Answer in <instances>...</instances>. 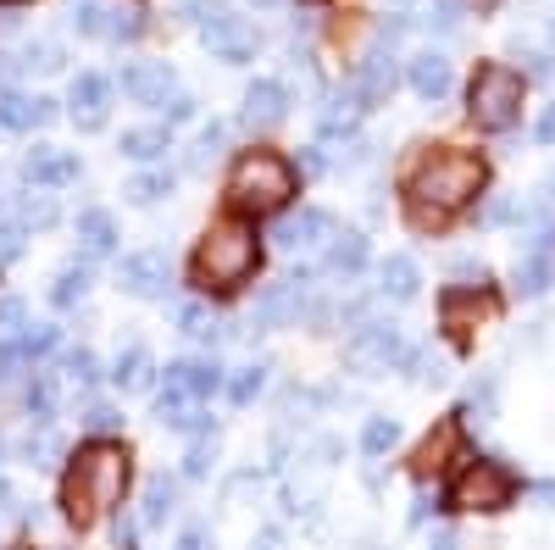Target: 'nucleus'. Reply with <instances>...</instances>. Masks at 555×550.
<instances>
[{"instance_id": "13d9d810", "label": "nucleus", "mask_w": 555, "mask_h": 550, "mask_svg": "<svg viewBox=\"0 0 555 550\" xmlns=\"http://www.w3.org/2000/svg\"><path fill=\"white\" fill-rule=\"evenodd\" d=\"M473 7H483V12H494V0H473Z\"/></svg>"}, {"instance_id": "473e14b6", "label": "nucleus", "mask_w": 555, "mask_h": 550, "mask_svg": "<svg viewBox=\"0 0 555 550\" xmlns=\"http://www.w3.org/2000/svg\"><path fill=\"white\" fill-rule=\"evenodd\" d=\"M62 384H67V389H95V384H101V361L89 356V350H67V361H62Z\"/></svg>"}, {"instance_id": "b1692460", "label": "nucleus", "mask_w": 555, "mask_h": 550, "mask_svg": "<svg viewBox=\"0 0 555 550\" xmlns=\"http://www.w3.org/2000/svg\"><path fill=\"white\" fill-rule=\"evenodd\" d=\"M51 117H56V101H28V95H7V101H0V128H12V133L44 128Z\"/></svg>"}, {"instance_id": "a18cd8bd", "label": "nucleus", "mask_w": 555, "mask_h": 550, "mask_svg": "<svg viewBox=\"0 0 555 550\" xmlns=\"http://www.w3.org/2000/svg\"><path fill=\"white\" fill-rule=\"evenodd\" d=\"M17 329H28L23 323V300L17 295H0V334H17Z\"/></svg>"}, {"instance_id": "6ab92c4d", "label": "nucleus", "mask_w": 555, "mask_h": 550, "mask_svg": "<svg viewBox=\"0 0 555 550\" xmlns=\"http://www.w3.org/2000/svg\"><path fill=\"white\" fill-rule=\"evenodd\" d=\"M106 95H112V84L101 73H78L73 78V117H78V128L95 133L106 123Z\"/></svg>"}, {"instance_id": "2f4dec72", "label": "nucleus", "mask_w": 555, "mask_h": 550, "mask_svg": "<svg viewBox=\"0 0 555 550\" xmlns=\"http://www.w3.org/2000/svg\"><path fill=\"white\" fill-rule=\"evenodd\" d=\"M122 156H128V162H156V156H167V128H128V133H122Z\"/></svg>"}, {"instance_id": "0eeeda50", "label": "nucleus", "mask_w": 555, "mask_h": 550, "mask_svg": "<svg viewBox=\"0 0 555 550\" xmlns=\"http://www.w3.org/2000/svg\"><path fill=\"white\" fill-rule=\"evenodd\" d=\"M494 311H500V300L489 295V284H450L439 295V329L455 345H467L483 323H494Z\"/></svg>"}, {"instance_id": "f704fd0d", "label": "nucleus", "mask_w": 555, "mask_h": 550, "mask_svg": "<svg viewBox=\"0 0 555 550\" xmlns=\"http://www.w3.org/2000/svg\"><path fill=\"white\" fill-rule=\"evenodd\" d=\"M395 439H400V423L395 418H366V429H361V450L366 456H389Z\"/></svg>"}, {"instance_id": "bb28decb", "label": "nucleus", "mask_w": 555, "mask_h": 550, "mask_svg": "<svg viewBox=\"0 0 555 550\" xmlns=\"http://www.w3.org/2000/svg\"><path fill=\"white\" fill-rule=\"evenodd\" d=\"M178 334L195 340V345H217L222 340V323H217V311L206 300H190V306H178Z\"/></svg>"}, {"instance_id": "423d86ee", "label": "nucleus", "mask_w": 555, "mask_h": 550, "mask_svg": "<svg viewBox=\"0 0 555 550\" xmlns=\"http://www.w3.org/2000/svg\"><path fill=\"white\" fill-rule=\"evenodd\" d=\"M522 73H512V67H500V62H489V67H478L473 73V84H467V117L483 128V133H505L517 117H522Z\"/></svg>"}, {"instance_id": "4468645a", "label": "nucleus", "mask_w": 555, "mask_h": 550, "mask_svg": "<svg viewBox=\"0 0 555 550\" xmlns=\"http://www.w3.org/2000/svg\"><path fill=\"white\" fill-rule=\"evenodd\" d=\"M245 128L250 133H267V128H278V123H284L289 117V89L284 84H278V78H256L250 89H245Z\"/></svg>"}, {"instance_id": "de8ad7c7", "label": "nucleus", "mask_w": 555, "mask_h": 550, "mask_svg": "<svg viewBox=\"0 0 555 550\" xmlns=\"http://www.w3.org/2000/svg\"><path fill=\"white\" fill-rule=\"evenodd\" d=\"M473 411H478V423L494 418V379H483V389H473Z\"/></svg>"}, {"instance_id": "603ef678", "label": "nucleus", "mask_w": 555, "mask_h": 550, "mask_svg": "<svg viewBox=\"0 0 555 550\" xmlns=\"http://www.w3.org/2000/svg\"><path fill=\"white\" fill-rule=\"evenodd\" d=\"M533 133H539L544 145H555V106H544V117H539V128H533Z\"/></svg>"}, {"instance_id": "a211bd4d", "label": "nucleus", "mask_w": 555, "mask_h": 550, "mask_svg": "<svg viewBox=\"0 0 555 550\" xmlns=\"http://www.w3.org/2000/svg\"><path fill=\"white\" fill-rule=\"evenodd\" d=\"M555 234H533V245L522 251V261H517V272H512V290L517 295H544L550 290V256H555V245H550Z\"/></svg>"}, {"instance_id": "49530a36", "label": "nucleus", "mask_w": 555, "mask_h": 550, "mask_svg": "<svg viewBox=\"0 0 555 550\" xmlns=\"http://www.w3.org/2000/svg\"><path fill=\"white\" fill-rule=\"evenodd\" d=\"M139 17H145V12H139V7H122V12H112V34H117V39H133L139 28H145V23H139Z\"/></svg>"}, {"instance_id": "f3484780", "label": "nucleus", "mask_w": 555, "mask_h": 550, "mask_svg": "<svg viewBox=\"0 0 555 550\" xmlns=\"http://www.w3.org/2000/svg\"><path fill=\"white\" fill-rule=\"evenodd\" d=\"M23 178L39 183V190H62V183L78 178V156L62 151V145H34L28 162H23Z\"/></svg>"}, {"instance_id": "a19ab883", "label": "nucleus", "mask_w": 555, "mask_h": 550, "mask_svg": "<svg viewBox=\"0 0 555 550\" xmlns=\"http://www.w3.org/2000/svg\"><path fill=\"white\" fill-rule=\"evenodd\" d=\"M23 245H28L23 222H0V267H7V261H17V256H23Z\"/></svg>"}, {"instance_id": "4be33fe9", "label": "nucleus", "mask_w": 555, "mask_h": 550, "mask_svg": "<svg viewBox=\"0 0 555 550\" xmlns=\"http://www.w3.org/2000/svg\"><path fill=\"white\" fill-rule=\"evenodd\" d=\"M416 290H423V272H416L411 256H389L378 267V295L384 300H416Z\"/></svg>"}, {"instance_id": "ddd939ff", "label": "nucleus", "mask_w": 555, "mask_h": 550, "mask_svg": "<svg viewBox=\"0 0 555 550\" xmlns=\"http://www.w3.org/2000/svg\"><path fill=\"white\" fill-rule=\"evenodd\" d=\"M201 39L211 44L222 62H250V56H256V28H250L245 17H234V12L206 17V23H201Z\"/></svg>"}, {"instance_id": "ea45409f", "label": "nucleus", "mask_w": 555, "mask_h": 550, "mask_svg": "<svg viewBox=\"0 0 555 550\" xmlns=\"http://www.w3.org/2000/svg\"><path fill=\"white\" fill-rule=\"evenodd\" d=\"M23 456H28V468H56V456H62V445L51 439V434H28V445H23Z\"/></svg>"}, {"instance_id": "8fccbe9b", "label": "nucleus", "mask_w": 555, "mask_h": 550, "mask_svg": "<svg viewBox=\"0 0 555 550\" xmlns=\"http://www.w3.org/2000/svg\"><path fill=\"white\" fill-rule=\"evenodd\" d=\"M162 112H167L172 123H190V117H195V101H190V95H172V101H167Z\"/></svg>"}, {"instance_id": "72a5a7b5", "label": "nucleus", "mask_w": 555, "mask_h": 550, "mask_svg": "<svg viewBox=\"0 0 555 550\" xmlns=\"http://www.w3.org/2000/svg\"><path fill=\"white\" fill-rule=\"evenodd\" d=\"M172 195V172H139L133 183H128V201L133 206H156V201H167Z\"/></svg>"}, {"instance_id": "79ce46f5", "label": "nucleus", "mask_w": 555, "mask_h": 550, "mask_svg": "<svg viewBox=\"0 0 555 550\" xmlns=\"http://www.w3.org/2000/svg\"><path fill=\"white\" fill-rule=\"evenodd\" d=\"M73 28L78 34H106V12L95 7V0H83V7H73Z\"/></svg>"}, {"instance_id": "aec40b11", "label": "nucleus", "mask_w": 555, "mask_h": 550, "mask_svg": "<svg viewBox=\"0 0 555 550\" xmlns=\"http://www.w3.org/2000/svg\"><path fill=\"white\" fill-rule=\"evenodd\" d=\"M411 89H416V95H423V101H444L450 95V84H455V73H450V62L439 56V51H423V56H411Z\"/></svg>"}, {"instance_id": "5fc2aeb1", "label": "nucleus", "mask_w": 555, "mask_h": 550, "mask_svg": "<svg viewBox=\"0 0 555 550\" xmlns=\"http://www.w3.org/2000/svg\"><path fill=\"white\" fill-rule=\"evenodd\" d=\"M428 550H461V545H455L450 534H434V545H428Z\"/></svg>"}, {"instance_id": "20e7f679", "label": "nucleus", "mask_w": 555, "mask_h": 550, "mask_svg": "<svg viewBox=\"0 0 555 550\" xmlns=\"http://www.w3.org/2000/svg\"><path fill=\"white\" fill-rule=\"evenodd\" d=\"M300 190L295 167L278 156V151H245L234 167H228V206L240 217H272L284 212Z\"/></svg>"}, {"instance_id": "7ed1b4c3", "label": "nucleus", "mask_w": 555, "mask_h": 550, "mask_svg": "<svg viewBox=\"0 0 555 550\" xmlns=\"http://www.w3.org/2000/svg\"><path fill=\"white\" fill-rule=\"evenodd\" d=\"M256 272H261V240H256L250 222L228 217V222H211L201 234L195 261H190V279H195L201 295H234L256 279Z\"/></svg>"}, {"instance_id": "37998d69", "label": "nucleus", "mask_w": 555, "mask_h": 550, "mask_svg": "<svg viewBox=\"0 0 555 550\" xmlns=\"http://www.w3.org/2000/svg\"><path fill=\"white\" fill-rule=\"evenodd\" d=\"M211 462H217V439H201V445L190 450V462H183V473H190V478H206Z\"/></svg>"}, {"instance_id": "c85d7f7f", "label": "nucleus", "mask_w": 555, "mask_h": 550, "mask_svg": "<svg viewBox=\"0 0 555 550\" xmlns=\"http://www.w3.org/2000/svg\"><path fill=\"white\" fill-rule=\"evenodd\" d=\"M56 400H62V379H56V373H34V384H28V418H34L39 429H51Z\"/></svg>"}, {"instance_id": "c9c22d12", "label": "nucleus", "mask_w": 555, "mask_h": 550, "mask_svg": "<svg viewBox=\"0 0 555 550\" xmlns=\"http://www.w3.org/2000/svg\"><path fill=\"white\" fill-rule=\"evenodd\" d=\"M261 389H267V367H261V361H256V367H240V373L228 379V395H234V406H250Z\"/></svg>"}, {"instance_id": "3c124183", "label": "nucleus", "mask_w": 555, "mask_h": 550, "mask_svg": "<svg viewBox=\"0 0 555 550\" xmlns=\"http://www.w3.org/2000/svg\"><path fill=\"white\" fill-rule=\"evenodd\" d=\"M17 73H23V56H7V51H0V84H17Z\"/></svg>"}, {"instance_id": "a878e982", "label": "nucleus", "mask_w": 555, "mask_h": 550, "mask_svg": "<svg viewBox=\"0 0 555 550\" xmlns=\"http://www.w3.org/2000/svg\"><path fill=\"white\" fill-rule=\"evenodd\" d=\"M322 267H328L334 279H356V272L366 267V240H361V234H334V240H328V256H322Z\"/></svg>"}, {"instance_id": "f03ea898", "label": "nucleus", "mask_w": 555, "mask_h": 550, "mask_svg": "<svg viewBox=\"0 0 555 550\" xmlns=\"http://www.w3.org/2000/svg\"><path fill=\"white\" fill-rule=\"evenodd\" d=\"M133 478V456L117 439H89L62 478V517L73 528H95L112 507H122V489Z\"/></svg>"}, {"instance_id": "412c9836", "label": "nucleus", "mask_w": 555, "mask_h": 550, "mask_svg": "<svg viewBox=\"0 0 555 550\" xmlns=\"http://www.w3.org/2000/svg\"><path fill=\"white\" fill-rule=\"evenodd\" d=\"M78 240L89 256H112L117 251V217L106 206H83L78 212Z\"/></svg>"}, {"instance_id": "c756f323", "label": "nucleus", "mask_w": 555, "mask_h": 550, "mask_svg": "<svg viewBox=\"0 0 555 550\" xmlns=\"http://www.w3.org/2000/svg\"><path fill=\"white\" fill-rule=\"evenodd\" d=\"M172 500H178L172 478H167V473H156V478L145 484V507H139V523H145V528H162V523L172 517Z\"/></svg>"}, {"instance_id": "4d7b16f0", "label": "nucleus", "mask_w": 555, "mask_h": 550, "mask_svg": "<svg viewBox=\"0 0 555 550\" xmlns=\"http://www.w3.org/2000/svg\"><path fill=\"white\" fill-rule=\"evenodd\" d=\"M256 7H261V12H272V7H278V0H256Z\"/></svg>"}, {"instance_id": "9d476101", "label": "nucleus", "mask_w": 555, "mask_h": 550, "mask_svg": "<svg viewBox=\"0 0 555 550\" xmlns=\"http://www.w3.org/2000/svg\"><path fill=\"white\" fill-rule=\"evenodd\" d=\"M311 306V279L306 272H289V279H278L256 295L250 306V329H284V323H300Z\"/></svg>"}, {"instance_id": "6e6552de", "label": "nucleus", "mask_w": 555, "mask_h": 550, "mask_svg": "<svg viewBox=\"0 0 555 550\" xmlns=\"http://www.w3.org/2000/svg\"><path fill=\"white\" fill-rule=\"evenodd\" d=\"M411 350L416 345L405 340L400 323H361L356 340H350V367L366 373V379H378V373H389V367H405Z\"/></svg>"}, {"instance_id": "e433bc0d", "label": "nucleus", "mask_w": 555, "mask_h": 550, "mask_svg": "<svg viewBox=\"0 0 555 550\" xmlns=\"http://www.w3.org/2000/svg\"><path fill=\"white\" fill-rule=\"evenodd\" d=\"M222 145H228V128H222V123L201 128V140H195V151H190V167H206V162H217V156H222Z\"/></svg>"}, {"instance_id": "4c0bfd02", "label": "nucleus", "mask_w": 555, "mask_h": 550, "mask_svg": "<svg viewBox=\"0 0 555 550\" xmlns=\"http://www.w3.org/2000/svg\"><path fill=\"white\" fill-rule=\"evenodd\" d=\"M83 429L95 434V439H112V434H122V411L117 406H89L83 411Z\"/></svg>"}, {"instance_id": "5701e85b", "label": "nucleus", "mask_w": 555, "mask_h": 550, "mask_svg": "<svg viewBox=\"0 0 555 550\" xmlns=\"http://www.w3.org/2000/svg\"><path fill=\"white\" fill-rule=\"evenodd\" d=\"M356 89H361V101H384L395 89V56L389 51H366L361 67H356Z\"/></svg>"}, {"instance_id": "9b49d317", "label": "nucleus", "mask_w": 555, "mask_h": 550, "mask_svg": "<svg viewBox=\"0 0 555 550\" xmlns=\"http://www.w3.org/2000/svg\"><path fill=\"white\" fill-rule=\"evenodd\" d=\"M117 279L139 300H167L172 295V261H167V251H128L122 267H117Z\"/></svg>"}, {"instance_id": "58836bf2", "label": "nucleus", "mask_w": 555, "mask_h": 550, "mask_svg": "<svg viewBox=\"0 0 555 550\" xmlns=\"http://www.w3.org/2000/svg\"><path fill=\"white\" fill-rule=\"evenodd\" d=\"M56 67H62V51H56L51 39H39V44H28V51H23V73H56Z\"/></svg>"}, {"instance_id": "2eb2a0df", "label": "nucleus", "mask_w": 555, "mask_h": 550, "mask_svg": "<svg viewBox=\"0 0 555 550\" xmlns=\"http://www.w3.org/2000/svg\"><path fill=\"white\" fill-rule=\"evenodd\" d=\"M222 384H228V379H222V367H217V361H172L162 395H178V400H211Z\"/></svg>"}, {"instance_id": "864d4df0", "label": "nucleus", "mask_w": 555, "mask_h": 550, "mask_svg": "<svg viewBox=\"0 0 555 550\" xmlns=\"http://www.w3.org/2000/svg\"><path fill=\"white\" fill-rule=\"evenodd\" d=\"M112 545H117V550H133V523H117V528H112Z\"/></svg>"}, {"instance_id": "1a4fd4ad", "label": "nucleus", "mask_w": 555, "mask_h": 550, "mask_svg": "<svg viewBox=\"0 0 555 550\" xmlns=\"http://www.w3.org/2000/svg\"><path fill=\"white\" fill-rule=\"evenodd\" d=\"M455 462H467V429H461V418H439V423L423 434V445L411 450V473L428 484V478L450 473Z\"/></svg>"}, {"instance_id": "39448f33", "label": "nucleus", "mask_w": 555, "mask_h": 550, "mask_svg": "<svg viewBox=\"0 0 555 550\" xmlns=\"http://www.w3.org/2000/svg\"><path fill=\"white\" fill-rule=\"evenodd\" d=\"M517 489H522V478L505 462H494V456H467L461 473L450 478V512H483V517H494V512H505L517 500Z\"/></svg>"}, {"instance_id": "393cba45", "label": "nucleus", "mask_w": 555, "mask_h": 550, "mask_svg": "<svg viewBox=\"0 0 555 550\" xmlns=\"http://www.w3.org/2000/svg\"><path fill=\"white\" fill-rule=\"evenodd\" d=\"M361 112H366V101H361V89H356V84L334 89L328 106H322V133H350V128L361 123Z\"/></svg>"}, {"instance_id": "f257e3e1", "label": "nucleus", "mask_w": 555, "mask_h": 550, "mask_svg": "<svg viewBox=\"0 0 555 550\" xmlns=\"http://www.w3.org/2000/svg\"><path fill=\"white\" fill-rule=\"evenodd\" d=\"M483 183H489V162L473 156V151H423L405 178H400V190H405V217L411 228H423V234H434V228H444L450 217H461L478 195H483Z\"/></svg>"}, {"instance_id": "09e8293b", "label": "nucleus", "mask_w": 555, "mask_h": 550, "mask_svg": "<svg viewBox=\"0 0 555 550\" xmlns=\"http://www.w3.org/2000/svg\"><path fill=\"white\" fill-rule=\"evenodd\" d=\"M428 23L450 34V28H455V7H450V0H434V7H428Z\"/></svg>"}, {"instance_id": "f8f14e48", "label": "nucleus", "mask_w": 555, "mask_h": 550, "mask_svg": "<svg viewBox=\"0 0 555 550\" xmlns=\"http://www.w3.org/2000/svg\"><path fill=\"white\" fill-rule=\"evenodd\" d=\"M122 95L133 106H167L178 95V73L167 62H133L122 67Z\"/></svg>"}, {"instance_id": "6e6d98bb", "label": "nucleus", "mask_w": 555, "mask_h": 550, "mask_svg": "<svg viewBox=\"0 0 555 550\" xmlns=\"http://www.w3.org/2000/svg\"><path fill=\"white\" fill-rule=\"evenodd\" d=\"M7 500H12V489H7V478H0V507H7Z\"/></svg>"}, {"instance_id": "c03bdc74", "label": "nucleus", "mask_w": 555, "mask_h": 550, "mask_svg": "<svg viewBox=\"0 0 555 550\" xmlns=\"http://www.w3.org/2000/svg\"><path fill=\"white\" fill-rule=\"evenodd\" d=\"M51 222H56V206L44 201V195H39V201H34V195L23 201V228H51Z\"/></svg>"}, {"instance_id": "cd10ccee", "label": "nucleus", "mask_w": 555, "mask_h": 550, "mask_svg": "<svg viewBox=\"0 0 555 550\" xmlns=\"http://www.w3.org/2000/svg\"><path fill=\"white\" fill-rule=\"evenodd\" d=\"M112 384H122V389H145V384H151V350L139 345V340L117 350V361H112Z\"/></svg>"}, {"instance_id": "7c9ffc66", "label": "nucleus", "mask_w": 555, "mask_h": 550, "mask_svg": "<svg viewBox=\"0 0 555 550\" xmlns=\"http://www.w3.org/2000/svg\"><path fill=\"white\" fill-rule=\"evenodd\" d=\"M83 295H89V261H67V267H56L51 300H56V306H78Z\"/></svg>"}, {"instance_id": "dca6fc26", "label": "nucleus", "mask_w": 555, "mask_h": 550, "mask_svg": "<svg viewBox=\"0 0 555 550\" xmlns=\"http://www.w3.org/2000/svg\"><path fill=\"white\" fill-rule=\"evenodd\" d=\"M272 240H278V251H317L322 240H334V217L322 212V206H306V212L278 222Z\"/></svg>"}]
</instances>
